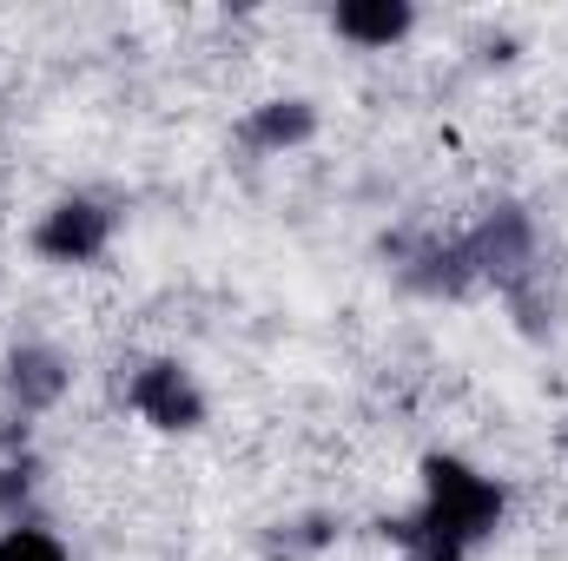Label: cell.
Returning <instances> with one entry per match:
<instances>
[{
	"label": "cell",
	"instance_id": "8",
	"mask_svg": "<svg viewBox=\"0 0 568 561\" xmlns=\"http://www.w3.org/2000/svg\"><path fill=\"white\" fill-rule=\"evenodd\" d=\"M20 509H27V476L20 469H0V516L20 522Z\"/></svg>",
	"mask_w": 568,
	"mask_h": 561
},
{
	"label": "cell",
	"instance_id": "2",
	"mask_svg": "<svg viewBox=\"0 0 568 561\" xmlns=\"http://www.w3.org/2000/svg\"><path fill=\"white\" fill-rule=\"evenodd\" d=\"M106 238H113V218H106L93 198H67V205H53V212L33 225V252H40L47 265H87V258L106 252Z\"/></svg>",
	"mask_w": 568,
	"mask_h": 561
},
{
	"label": "cell",
	"instance_id": "6",
	"mask_svg": "<svg viewBox=\"0 0 568 561\" xmlns=\"http://www.w3.org/2000/svg\"><path fill=\"white\" fill-rule=\"evenodd\" d=\"M311 133H317V113H311L304 100H272V106L252 113L245 145H258V152H291V145H304Z\"/></svg>",
	"mask_w": 568,
	"mask_h": 561
},
{
	"label": "cell",
	"instance_id": "7",
	"mask_svg": "<svg viewBox=\"0 0 568 561\" xmlns=\"http://www.w3.org/2000/svg\"><path fill=\"white\" fill-rule=\"evenodd\" d=\"M0 561H67V549L40 522H7L0 529Z\"/></svg>",
	"mask_w": 568,
	"mask_h": 561
},
{
	"label": "cell",
	"instance_id": "5",
	"mask_svg": "<svg viewBox=\"0 0 568 561\" xmlns=\"http://www.w3.org/2000/svg\"><path fill=\"white\" fill-rule=\"evenodd\" d=\"M331 27H337L351 47H397V40L417 27V13H410L404 0H344V7L331 13Z\"/></svg>",
	"mask_w": 568,
	"mask_h": 561
},
{
	"label": "cell",
	"instance_id": "1",
	"mask_svg": "<svg viewBox=\"0 0 568 561\" xmlns=\"http://www.w3.org/2000/svg\"><path fill=\"white\" fill-rule=\"evenodd\" d=\"M503 482L469 469L463 456H429L424 462V502L417 516L397 529V542L417 561H469L496 529H503Z\"/></svg>",
	"mask_w": 568,
	"mask_h": 561
},
{
	"label": "cell",
	"instance_id": "3",
	"mask_svg": "<svg viewBox=\"0 0 568 561\" xmlns=\"http://www.w3.org/2000/svg\"><path fill=\"white\" fill-rule=\"evenodd\" d=\"M126 397H133V410L152 429H199L205 422V397H199V384H192L185 364H145V370H133Z\"/></svg>",
	"mask_w": 568,
	"mask_h": 561
},
{
	"label": "cell",
	"instance_id": "4",
	"mask_svg": "<svg viewBox=\"0 0 568 561\" xmlns=\"http://www.w3.org/2000/svg\"><path fill=\"white\" fill-rule=\"evenodd\" d=\"M60 390H67V357H60V350L20 344V350L7 357V397H13L27 417H33V410H53Z\"/></svg>",
	"mask_w": 568,
	"mask_h": 561
}]
</instances>
